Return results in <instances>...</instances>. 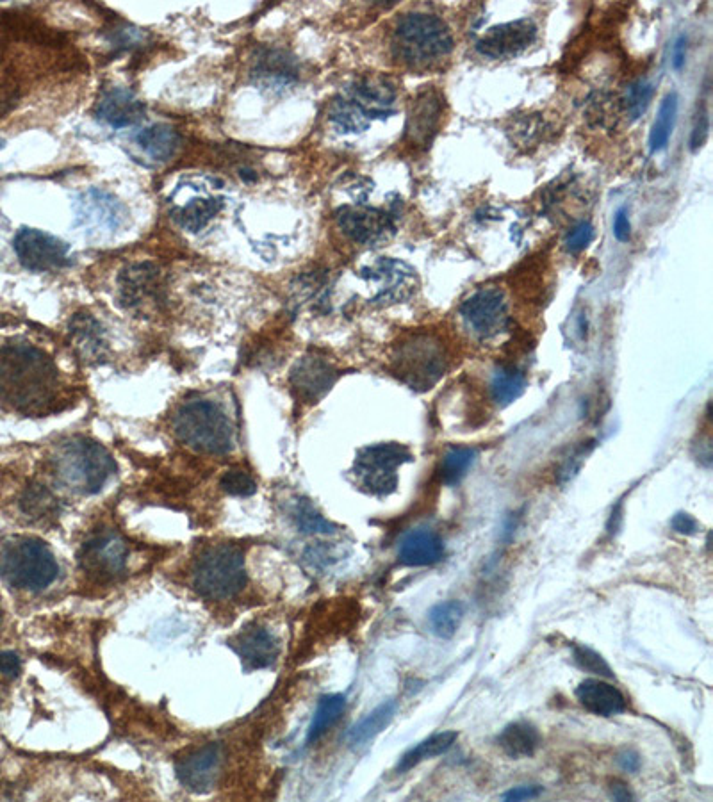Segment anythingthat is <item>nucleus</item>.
I'll list each match as a JSON object with an SVG mask.
<instances>
[{"instance_id": "nucleus-38", "label": "nucleus", "mask_w": 713, "mask_h": 802, "mask_svg": "<svg viewBox=\"0 0 713 802\" xmlns=\"http://www.w3.org/2000/svg\"><path fill=\"white\" fill-rule=\"evenodd\" d=\"M476 451L473 448H451L444 455L441 464V478L446 485H459L469 469L475 464Z\"/></svg>"}, {"instance_id": "nucleus-22", "label": "nucleus", "mask_w": 713, "mask_h": 802, "mask_svg": "<svg viewBox=\"0 0 713 802\" xmlns=\"http://www.w3.org/2000/svg\"><path fill=\"white\" fill-rule=\"evenodd\" d=\"M350 93L352 100L368 111L371 120H384L394 113V100L398 97V90L394 82L384 75H364L353 82Z\"/></svg>"}, {"instance_id": "nucleus-27", "label": "nucleus", "mask_w": 713, "mask_h": 802, "mask_svg": "<svg viewBox=\"0 0 713 802\" xmlns=\"http://www.w3.org/2000/svg\"><path fill=\"white\" fill-rule=\"evenodd\" d=\"M542 738L539 729L532 726L530 722H514L503 729L498 737V745L501 751L514 758H530L537 753L541 747Z\"/></svg>"}, {"instance_id": "nucleus-6", "label": "nucleus", "mask_w": 713, "mask_h": 802, "mask_svg": "<svg viewBox=\"0 0 713 802\" xmlns=\"http://www.w3.org/2000/svg\"><path fill=\"white\" fill-rule=\"evenodd\" d=\"M173 430L193 450L211 455H223L232 450V425L214 401H186L173 416Z\"/></svg>"}, {"instance_id": "nucleus-34", "label": "nucleus", "mask_w": 713, "mask_h": 802, "mask_svg": "<svg viewBox=\"0 0 713 802\" xmlns=\"http://www.w3.org/2000/svg\"><path fill=\"white\" fill-rule=\"evenodd\" d=\"M222 207L223 200L220 198H198V200H191L188 205L181 207L175 213V220L182 229L198 232L222 211Z\"/></svg>"}, {"instance_id": "nucleus-43", "label": "nucleus", "mask_w": 713, "mask_h": 802, "mask_svg": "<svg viewBox=\"0 0 713 802\" xmlns=\"http://www.w3.org/2000/svg\"><path fill=\"white\" fill-rule=\"evenodd\" d=\"M592 241H594V227H592L591 221H580L567 232L564 246H566L567 252L578 254L591 245Z\"/></svg>"}, {"instance_id": "nucleus-17", "label": "nucleus", "mask_w": 713, "mask_h": 802, "mask_svg": "<svg viewBox=\"0 0 713 802\" xmlns=\"http://www.w3.org/2000/svg\"><path fill=\"white\" fill-rule=\"evenodd\" d=\"M444 97L434 86H425L412 100L405 125V140L416 148L430 147L443 120Z\"/></svg>"}, {"instance_id": "nucleus-4", "label": "nucleus", "mask_w": 713, "mask_h": 802, "mask_svg": "<svg viewBox=\"0 0 713 802\" xmlns=\"http://www.w3.org/2000/svg\"><path fill=\"white\" fill-rule=\"evenodd\" d=\"M58 560L45 542L13 537L0 544V578L9 587L40 592L56 582Z\"/></svg>"}, {"instance_id": "nucleus-10", "label": "nucleus", "mask_w": 713, "mask_h": 802, "mask_svg": "<svg viewBox=\"0 0 713 802\" xmlns=\"http://www.w3.org/2000/svg\"><path fill=\"white\" fill-rule=\"evenodd\" d=\"M79 567L91 582L111 583L127 569L129 546L116 533L93 535L79 549Z\"/></svg>"}, {"instance_id": "nucleus-54", "label": "nucleus", "mask_w": 713, "mask_h": 802, "mask_svg": "<svg viewBox=\"0 0 713 802\" xmlns=\"http://www.w3.org/2000/svg\"><path fill=\"white\" fill-rule=\"evenodd\" d=\"M0 619H2V615H0Z\"/></svg>"}, {"instance_id": "nucleus-45", "label": "nucleus", "mask_w": 713, "mask_h": 802, "mask_svg": "<svg viewBox=\"0 0 713 802\" xmlns=\"http://www.w3.org/2000/svg\"><path fill=\"white\" fill-rule=\"evenodd\" d=\"M592 446L591 444H585V446H580V448H576L574 453H571L566 460H564V464L560 467V471H558V482L566 483L576 476V473L582 469L583 462L587 459V455L591 453Z\"/></svg>"}, {"instance_id": "nucleus-33", "label": "nucleus", "mask_w": 713, "mask_h": 802, "mask_svg": "<svg viewBox=\"0 0 713 802\" xmlns=\"http://www.w3.org/2000/svg\"><path fill=\"white\" fill-rule=\"evenodd\" d=\"M328 118L343 132L366 131L371 123L368 111L352 99L334 100L328 109Z\"/></svg>"}, {"instance_id": "nucleus-36", "label": "nucleus", "mask_w": 713, "mask_h": 802, "mask_svg": "<svg viewBox=\"0 0 713 802\" xmlns=\"http://www.w3.org/2000/svg\"><path fill=\"white\" fill-rule=\"evenodd\" d=\"M346 697L341 694H332V696H325L318 704V710L314 713V719L309 728V735H307V742L312 744L316 740H320L328 729L332 728L341 715L345 713Z\"/></svg>"}, {"instance_id": "nucleus-11", "label": "nucleus", "mask_w": 713, "mask_h": 802, "mask_svg": "<svg viewBox=\"0 0 713 802\" xmlns=\"http://www.w3.org/2000/svg\"><path fill=\"white\" fill-rule=\"evenodd\" d=\"M460 316L478 339L500 336L510 325L509 300L500 287H484L460 305Z\"/></svg>"}, {"instance_id": "nucleus-26", "label": "nucleus", "mask_w": 713, "mask_h": 802, "mask_svg": "<svg viewBox=\"0 0 713 802\" xmlns=\"http://www.w3.org/2000/svg\"><path fill=\"white\" fill-rule=\"evenodd\" d=\"M70 339L82 361L97 364L104 361L107 355V343L104 330L99 321L91 318V314L79 312L70 321Z\"/></svg>"}, {"instance_id": "nucleus-24", "label": "nucleus", "mask_w": 713, "mask_h": 802, "mask_svg": "<svg viewBox=\"0 0 713 802\" xmlns=\"http://www.w3.org/2000/svg\"><path fill=\"white\" fill-rule=\"evenodd\" d=\"M576 699L587 712L599 717H614L628 708L623 692L601 678L582 681L576 688Z\"/></svg>"}, {"instance_id": "nucleus-18", "label": "nucleus", "mask_w": 713, "mask_h": 802, "mask_svg": "<svg viewBox=\"0 0 713 802\" xmlns=\"http://www.w3.org/2000/svg\"><path fill=\"white\" fill-rule=\"evenodd\" d=\"M339 371L332 362L318 353H309L291 369V387L296 398L307 403L320 400L336 384Z\"/></svg>"}, {"instance_id": "nucleus-37", "label": "nucleus", "mask_w": 713, "mask_h": 802, "mask_svg": "<svg viewBox=\"0 0 713 802\" xmlns=\"http://www.w3.org/2000/svg\"><path fill=\"white\" fill-rule=\"evenodd\" d=\"M20 507L25 516L36 519V521H43V519H52L58 516L59 503L54 494L43 487V485H31L27 487L20 501Z\"/></svg>"}, {"instance_id": "nucleus-39", "label": "nucleus", "mask_w": 713, "mask_h": 802, "mask_svg": "<svg viewBox=\"0 0 713 802\" xmlns=\"http://www.w3.org/2000/svg\"><path fill=\"white\" fill-rule=\"evenodd\" d=\"M293 521L300 532L309 533V535L336 533V526L321 516L320 512L312 507L309 500L296 501L295 507H293Z\"/></svg>"}, {"instance_id": "nucleus-29", "label": "nucleus", "mask_w": 713, "mask_h": 802, "mask_svg": "<svg viewBox=\"0 0 713 802\" xmlns=\"http://www.w3.org/2000/svg\"><path fill=\"white\" fill-rule=\"evenodd\" d=\"M396 712H398V703L396 701H386V703L380 704L373 712L366 715L359 724H355L350 729L348 744L352 745V747H361V745L368 744L393 722Z\"/></svg>"}, {"instance_id": "nucleus-21", "label": "nucleus", "mask_w": 713, "mask_h": 802, "mask_svg": "<svg viewBox=\"0 0 713 802\" xmlns=\"http://www.w3.org/2000/svg\"><path fill=\"white\" fill-rule=\"evenodd\" d=\"M143 115H145L143 102L123 86H113L102 91L95 106V116L116 129L140 122Z\"/></svg>"}, {"instance_id": "nucleus-25", "label": "nucleus", "mask_w": 713, "mask_h": 802, "mask_svg": "<svg viewBox=\"0 0 713 802\" xmlns=\"http://www.w3.org/2000/svg\"><path fill=\"white\" fill-rule=\"evenodd\" d=\"M398 558L409 567L439 564L444 558V542L434 530L418 528L407 533L398 546Z\"/></svg>"}, {"instance_id": "nucleus-48", "label": "nucleus", "mask_w": 713, "mask_h": 802, "mask_svg": "<svg viewBox=\"0 0 713 802\" xmlns=\"http://www.w3.org/2000/svg\"><path fill=\"white\" fill-rule=\"evenodd\" d=\"M671 526H673L674 532L680 533V535H696L699 530V523L687 512H678L671 519Z\"/></svg>"}, {"instance_id": "nucleus-15", "label": "nucleus", "mask_w": 713, "mask_h": 802, "mask_svg": "<svg viewBox=\"0 0 713 802\" xmlns=\"http://www.w3.org/2000/svg\"><path fill=\"white\" fill-rule=\"evenodd\" d=\"M15 252L27 270L56 271L68 266L70 248L65 241L43 230L20 229L15 238Z\"/></svg>"}, {"instance_id": "nucleus-23", "label": "nucleus", "mask_w": 713, "mask_h": 802, "mask_svg": "<svg viewBox=\"0 0 713 802\" xmlns=\"http://www.w3.org/2000/svg\"><path fill=\"white\" fill-rule=\"evenodd\" d=\"M254 79L261 88L280 91L295 84L298 79V66L293 56L284 50L266 49L261 56H257L254 70Z\"/></svg>"}, {"instance_id": "nucleus-46", "label": "nucleus", "mask_w": 713, "mask_h": 802, "mask_svg": "<svg viewBox=\"0 0 713 802\" xmlns=\"http://www.w3.org/2000/svg\"><path fill=\"white\" fill-rule=\"evenodd\" d=\"M111 40L115 41L116 45H120L123 49L127 47H134L141 41L145 40V34L141 33L140 29L136 27H118L115 29V34L111 36Z\"/></svg>"}, {"instance_id": "nucleus-2", "label": "nucleus", "mask_w": 713, "mask_h": 802, "mask_svg": "<svg viewBox=\"0 0 713 802\" xmlns=\"http://www.w3.org/2000/svg\"><path fill=\"white\" fill-rule=\"evenodd\" d=\"M455 38L443 18L430 13H407L394 25L393 58L412 70H427L450 58Z\"/></svg>"}, {"instance_id": "nucleus-51", "label": "nucleus", "mask_w": 713, "mask_h": 802, "mask_svg": "<svg viewBox=\"0 0 713 802\" xmlns=\"http://www.w3.org/2000/svg\"><path fill=\"white\" fill-rule=\"evenodd\" d=\"M687 36L680 34L678 40L674 41L673 47V66L674 70L680 72L681 68L687 63Z\"/></svg>"}, {"instance_id": "nucleus-32", "label": "nucleus", "mask_w": 713, "mask_h": 802, "mask_svg": "<svg viewBox=\"0 0 713 802\" xmlns=\"http://www.w3.org/2000/svg\"><path fill=\"white\" fill-rule=\"evenodd\" d=\"M526 389L525 373L514 366H500L491 380V396L494 403L507 407L519 400Z\"/></svg>"}, {"instance_id": "nucleus-5", "label": "nucleus", "mask_w": 713, "mask_h": 802, "mask_svg": "<svg viewBox=\"0 0 713 802\" xmlns=\"http://www.w3.org/2000/svg\"><path fill=\"white\" fill-rule=\"evenodd\" d=\"M391 368L394 377L412 391L432 389L448 369V353L439 337L428 332H414L394 344Z\"/></svg>"}, {"instance_id": "nucleus-47", "label": "nucleus", "mask_w": 713, "mask_h": 802, "mask_svg": "<svg viewBox=\"0 0 713 802\" xmlns=\"http://www.w3.org/2000/svg\"><path fill=\"white\" fill-rule=\"evenodd\" d=\"M614 236L615 239L621 241V243H626V241H630V238H632V225H630V218H628V213H626L624 207H621V209L615 213Z\"/></svg>"}, {"instance_id": "nucleus-31", "label": "nucleus", "mask_w": 713, "mask_h": 802, "mask_svg": "<svg viewBox=\"0 0 713 802\" xmlns=\"http://www.w3.org/2000/svg\"><path fill=\"white\" fill-rule=\"evenodd\" d=\"M678 104H680V99H678L676 91L667 93L665 99L660 102L655 122L649 132V148L653 154L664 150L669 145L674 125H676V116H678Z\"/></svg>"}, {"instance_id": "nucleus-13", "label": "nucleus", "mask_w": 713, "mask_h": 802, "mask_svg": "<svg viewBox=\"0 0 713 802\" xmlns=\"http://www.w3.org/2000/svg\"><path fill=\"white\" fill-rule=\"evenodd\" d=\"M77 225L88 234H113L127 220L125 205L102 189H88L75 202Z\"/></svg>"}, {"instance_id": "nucleus-19", "label": "nucleus", "mask_w": 713, "mask_h": 802, "mask_svg": "<svg viewBox=\"0 0 713 802\" xmlns=\"http://www.w3.org/2000/svg\"><path fill=\"white\" fill-rule=\"evenodd\" d=\"M220 765H222V747L207 744L181 758L175 770L184 788L195 794H205L216 785Z\"/></svg>"}, {"instance_id": "nucleus-20", "label": "nucleus", "mask_w": 713, "mask_h": 802, "mask_svg": "<svg viewBox=\"0 0 713 802\" xmlns=\"http://www.w3.org/2000/svg\"><path fill=\"white\" fill-rule=\"evenodd\" d=\"M229 646L241 658L246 671L271 667L279 658V640L263 626H252L238 633Z\"/></svg>"}, {"instance_id": "nucleus-9", "label": "nucleus", "mask_w": 713, "mask_h": 802, "mask_svg": "<svg viewBox=\"0 0 713 802\" xmlns=\"http://www.w3.org/2000/svg\"><path fill=\"white\" fill-rule=\"evenodd\" d=\"M166 300L163 273L154 262H134L118 275V302L123 309L148 316Z\"/></svg>"}, {"instance_id": "nucleus-35", "label": "nucleus", "mask_w": 713, "mask_h": 802, "mask_svg": "<svg viewBox=\"0 0 713 802\" xmlns=\"http://www.w3.org/2000/svg\"><path fill=\"white\" fill-rule=\"evenodd\" d=\"M464 614H466L464 605L460 601L451 599V601H443L439 605L432 606V610L428 612V622L439 639H453L455 633L459 631Z\"/></svg>"}, {"instance_id": "nucleus-52", "label": "nucleus", "mask_w": 713, "mask_h": 802, "mask_svg": "<svg viewBox=\"0 0 713 802\" xmlns=\"http://www.w3.org/2000/svg\"><path fill=\"white\" fill-rule=\"evenodd\" d=\"M617 763L626 772H637L640 767V756L632 749H628V751H624V753L617 756Z\"/></svg>"}, {"instance_id": "nucleus-7", "label": "nucleus", "mask_w": 713, "mask_h": 802, "mask_svg": "<svg viewBox=\"0 0 713 802\" xmlns=\"http://www.w3.org/2000/svg\"><path fill=\"white\" fill-rule=\"evenodd\" d=\"M245 558L241 549L216 544L205 549L193 569V587L207 599H229L245 587Z\"/></svg>"}, {"instance_id": "nucleus-30", "label": "nucleus", "mask_w": 713, "mask_h": 802, "mask_svg": "<svg viewBox=\"0 0 713 802\" xmlns=\"http://www.w3.org/2000/svg\"><path fill=\"white\" fill-rule=\"evenodd\" d=\"M457 738H459L457 731H443V733H437L434 737L423 740L421 744L412 747L410 751L403 754L398 767H396V772L405 774V772H409L410 769H414L416 765L425 762V760H432V758H437L441 754L448 753L453 744L457 742Z\"/></svg>"}, {"instance_id": "nucleus-8", "label": "nucleus", "mask_w": 713, "mask_h": 802, "mask_svg": "<svg viewBox=\"0 0 713 802\" xmlns=\"http://www.w3.org/2000/svg\"><path fill=\"white\" fill-rule=\"evenodd\" d=\"M414 457L400 442H382L362 448L353 464V476L362 491L386 498L398 489V469Z\"/></svg>"}, {"instance_id": "nucleus-40", "label": "nucleus", "mask_w": 713, "mask_h": 802, "mask_svg": "<svg viewBox=\"0 0 713 802\" xmlns=\"http://www.w3.org/2000/svg\"><path fill=\"white\" fill-rule=\"evenodd\" d=\"M655 97V84L648 79H637L630 82L624 91V107L630 120H639L648 111Z\"/></svg>"}, {"instance_id": "nucleus-42", "label": "nucleus", "mask_w": 713, "mask_h": 802, "mask_svg": "<svg viewBox=\"0 0 713 802\" xmlns=\"http://www.w3.org/2000/svg\"><path fill=\"white\" fill-rule=\"evenodd\" d=\"M222 487L223 491L229 492L232 496H239V498H248L257 491L254 478L239 469H232L223 475Z\"/></svg>"}, {"instance_id": "nucleus-14", "label": "nucleus", "mask_w": 713, "mask_h": 802, "mask_svg": "<svg viewBox=\"0 0 713 802\" xmlns=\"http://www.w3.org/2000/svg\"><path fill=\"white\" fill-rule=\"evenodd\" d=\"M539 36V27L530 18H519L514 22L491 27L476 41L475 49L480 56L503 61L517 58L528 47H532Z\"/></svg>"}, {"instance_id": "nucleus-50", "label": "nucleus", "mask_w": 713, "mask_h": 802, "mask_svg": "<svg viewBox=\"0 0 713 802\" xmlns=\"http://www.w3.org/2000/svg\"><path fill=\"white\" fill-rule=\"evenodd\" d=\"M542 794V786H516L509 792L503 794L505 801H526V799H537Z\"/></svg>"}, {"instance_id": "nucleus-44", "label": "nucleus", "mask_w": 713, "mask_h": 802, "mask_svg": "<svg viewBox=\"0 0 713 802\" xmlns=\"http://www.w3.org/2000/svg\"><path fill=\"white\" fill-rule=\"evenodd\" d=\"M708 136H710V113H708V106L705 102H701L697 106L696 122H694L692 134H690L692 152H697L699 148L705 147Z\"/></svg>"}, {"instance_id": "nucleus-16", "label": "nucleus", "mask_w": 713, "mask_h": 802, "mask_svg": "<svg viewBox=\"0 0 713 802\" xmlns=\"http://www.w3.org/2000/svg\"><path fill=\"white\" fill-rule=\"evenodd\" d=\"M337 225L348 238L364 246L386 243L396 232L393 216L371 207H343L337 211Z\"/></svg>"}, {"instance_id": "nucleus-53", "label": "nucleus", "mask_w": 713, "mask_h": 802, "mask_svg": "<svg viewBox=\"0 0 713 802\" xmlns=\"http://www.w3.org/2000/svg\"><path fill=\"white\" fill-rule=\"evenodd\" d=\"M610 794H612L615 801H632L633 799L630 788L624 785V783H621V781H614V783L610 785Z\"/></svg>"}, {"instance_id": "nucleus-1", "label": "nucleus", "mask_w": 713, "mask_h": 802, "mask_svg": "<svg viewBox=\"0 0 713 802\" xmlns=\"http://www.w3.org/2000/svg\"><path fill=\"white\" fill-rule=\"evenodd\" d=\"M58 371L47 355L27 344L0 348V400L22 412L49 409Z\"/></svg>"}, {"instance_id": "nucleus-3", "label": "nucleus", "mask_w": 713, "mask_h": 802, "mask_svg": "<svg viewBox=\"0 0 713 802\" xmlns=\"http://www.w3.org/2000/svg\"><path fill=\"white\" fill-rule=\"evenodd\" d=\"M52 467L59 483L77 494L99 492L116 471L109 451L99 442L82 437L61 442L52 457Z\"/></svg>"}, {"instance_id": "nucleus-12", "label": "nucleus", "mask_w": 713, "mask_h": 802, "mask_svg": "<svg viewBox=\"0 0 713 802\" xmlns=\"http://www.w3.org/2000/svg\"><path fill=\"white\" fill-rule=\"evenodd\" d=\"M362 279L375 286V295L371 303L375 305H393L405 302L418 289V275L407 262L398 259H380L373 266L364 268Z\"/></svg>"}, {"instance_id": "nucleus-49", "label": "nucleus", "mask_w": 713, "mask_h": 802, "mask_svg": "<svg viewBox=\"0 0 713 802\" xmlns=\"http://www.w3.org/2000/svg\"><path fill=\"white\" fill-rule=\"evenodd\" d=\"M20 671H22V662H20L17 653H11V651L0 653V672L4 676L17 678Z\"/></svg>"}, {"instance_id": "nucleus-28", "label": "nucleus", "mask_w": 713, "mask_h": 802, "mask_svg": "<svg viewBox=\"0 0 713 802\" xmlns=\"http://www.w3.org/2000/svg\"><path fill=\"white\" fill-rule=\"evenodd\" d=\"M136 143L150 159L166 161L179 147V134L173 131L170 125L156 123V125L138 132Z\"/></svg>"}, {"instance_id": "nucleus-41", "label": "nucleus", "mask_w": 713, "mask_h": 802, "mask_svg": "<svg viewBox=\"0 0 713 802\" xmlns=\"http://www.w3.org/2000/svg\"><path fill=\"white\" fill-rule=\"evenodd\" d=\"M573 662L574 665H576L578 669H582L583 672H589V674H594V676H599V678H607V680H612V678H614V671L610 669L607 660L589 646L574 644Z\"/></svg>"}]
</instances>
